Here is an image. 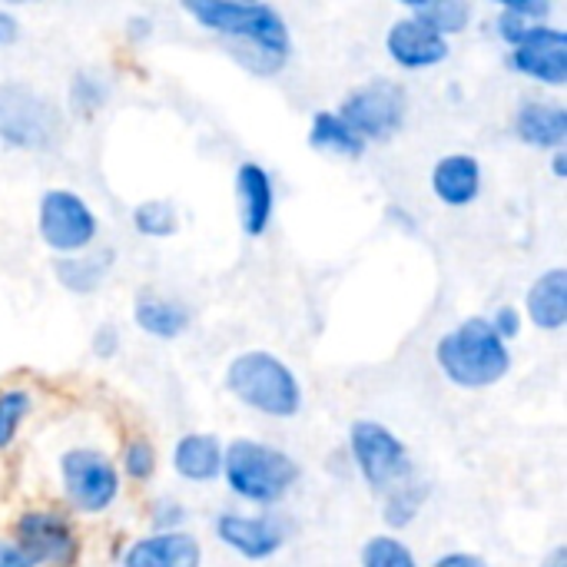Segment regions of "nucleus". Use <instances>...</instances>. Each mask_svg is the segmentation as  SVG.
<instances>
[{"label": "nucleus", "instance_id": "f257e3e1", "mask_svg": "<svg viewBox=\"0 0 567 567\" xmlns=\"http://www.w3.org/2000/svg\"><path fill=\"white\" fill-rule=\"evenodd\" d=\"M183 17L216 37L226 56L252 76H279L292 60V30L286 13L266 0H183Z\"/></svg>", "mask_w": 567, "mask_h": 567}, {"label": "nucleus", "instance_id": "1a4fd4ad", "mask_svg": "<svg viewBox=\"0 0 567 567\" xmlns=\"http://www.w3.org/2000/svg\"><path fill=\"white\" fill-rule=\"evenodd\" d=\"M10 542L33 567H80L83 535L70 512L60 505H27L10 522Z\"/></svg>", "mask_w": 567, "mask_h": 567}, {"label": "nucleus", "instance_id": "ddd939ff", "mask_svg": "<svg viewBox=\"0 0 567 567\" xmlns=\"http://www.w3.org/2000/svg\"><path fill=\"white\" fill-rule=\"evenodd\" d=\"M382 50L389 56V63L402 73H425L442 66L452 56V43L445 37H439L435 30H429L419 17H412L409 10L399 13L382 37Z\"/></svg>", "mask_w": 567, "mask_h": 567}, {"label": "nucleus", "instance_id": "7ed1b4c3", "mask_svg": "<svg viewBox=\"0 0 567 567\" xmlns=\"http://www.w3.org/2000/svg\"><path fill=\"white\" fill-rule=\"evenodd\" d=\"M226 395L269 422H292L306 409V389L299 372L269 349H243L223 369Z\"/></svg>", "mask_w": 567, "mask_h": 567}, {"label": "nucleus", "instance_id": "6ab92c4d", "mask_svg": "<svg viewBox=\"0 0 567 567\" xmlns=\"http://www.w3.org/2000/svg\"><path fill=\"white\" fill-rule=\"evenodd\" d=\"M130 322L153 342H176L193 326V309L179 296H166L156 289H140L130 306Z\"/></svg>", "mask_w": 567, "mask_h": 567}, {"label": "nucleus", "instance_id": "473e14b6", "mask_svg": "<svg viewBox=\"0 0 567 567\" xmlns=\"http://www.w3.org/2000/svg\"><path fill=\"white\" fill-rule=\"evenodd\" d=\"M120 349H123V329L116 322H100L90 332V352H93V359L110 362V359L120 355Z\"/></svg>", "mask_w": 567, "mask_h": 567}, {"label": "nucleus", "instance_id": "aec40b11", "mask_svg": "<svg viewBox=\"0 0 567 567\" xmlns=\"http://www.w3.org/2000/svg\"><path fill=\"white\" fill-rule=\"evenodd\" d=\"M522 316H525V326L538 329V332H565L567 326V269L565 266H548L542 269L528 289H525V299H522Z\"/></svg>", "mask_w": 567, "mask_h": 567}, {"label": "nucleus", "instance_id": "b1692460", "mask_svg": "<svg viewBox=\"0 0 567 567\" xmlns=\"http://www.w3.org/2000/svg\"><path fill=\"white\" fill-rule=\"evenodd\" d=\"M429 502H432V482L419 472L399 482L395 488H389L385 495H379V515H382L385 532L399 535L412 528L425 515Z\"/></svg>", "mask_w": 567, "mask_h": 567}, {"label": "nucleus", "instance_id": "c85d7f7f", "mask_svg": "<svg viewBox=\"0 0 567 567\" xmlns=\"http://www.w3.org/2000/svg\"><path fill=\"white\" fill-rule=\"evenodd\" d=\"M130 226L140 239H150V243H166L179 233L183 219H179V206L173 199H163V196H150V199H140L133 209H130Z\"/></svg>", "mask_w": 567, "mask_h": 567}, {"label": "nucleus", "instance_id": "7c9ffc66", "mask_svg": "<svg viewBox=\"0 0 567 567\" xmlns=\"http://www.w3.org/2000/svg\"><path fill=\"white\" fill-rule=\"evenodd\" d=\"M189 528V505L176 495H156L146 505V532H183Z\"/></svg>", "mask_w": 567, "mask_h": 567}, {"label": "nucleus", "instance_id": "dca6fc26", "mask_svg": "<svg viewBox=\"0 0 567 567\" xmlns=\"http://www.w3.org/2000/svg\"><path fill=\"white\" fill-rule=\"evenodd\" d=\"M508 130L528 150H538V153L567 150L565 100H558L551 93H528V96H522L515 103V110H512Z\"/></svg>", "mask_w": 567, "mask_h": 567}, {"label": "nucleus", "instance_id": "9d476101", "mask_svg": "<svg viewBox=\"0 0 567 567\" xmlns=\"http://www.w3.org/2000/svg\"><path fill=\"white\" fill-rule=\"evenodd\" d=\"M100 213L93 203L70 189V186H50L37 199V239L43 249L53 252V259L76 256L83 249H93L100 243Z\"/></svg>", "mask_w": 567, "mask_h": 567}, {"label": "nucleus", "instance_id": "f8f14e48", "mask_svg": "<svg viewBox=\"0 0 567 567\" xmlns=\"http://www.w3.org/2000/svg\"><path fill=\"white\" fill-rule=\"evenodd\" d=\"M505 66L538 86L542 93H558L567 86V30L558 23L538 27L525 43L505 50Z\"/></svg>", "mask_w": 567, "mask_h": 567}, {"label": "nucleus", "instance_id": "f704fd0d", "mask_svg": "<svg viewBox=\"0 0 567 567\" xmlns=\"http://www.w3.org/2000/svg\"><path fill=\"white\" fill-rule=\"evenodd\" d=\"M429 567H492V561L478 551H468V548H449V551L435 555Z\"/></svg>", "mask_w": 567, "mask_h": 567}, {"label": "nucleus", "instance_id": "4468645a", "mask_svg": "<svg viewBox=\"0 0 567 567\" xmlns=\"http://www.w3.org/2000/svg\"><path fill=\"white\" fill-rule=\"evenodd\" d=\"M233 193H236V219L246 239H262L272 223H276V209H279V189H276V176L256 163V159H243L233 173Z\"/></svg>", "mask_w": 567, "mask_h": 567}, {"label": "nucleus", "instance_id": "cd10ccee", "mask_svg": "<svg viewBox=\"0 0 567 567\" xmlns=\"http://www.w3.org/2000/svg\"><path fill=\"white\" fill-rule=\"evenodd\" d=\"M37 405H40V399L30 385H23V382L0 385V455L20 442Z\"/></svg>", "mask_w": 567, "mask_h": 567}, {"label": "nucleus", "instance_id": "f3484780", "mask_svg": "<svg viewBox=\"0 0 567 567\" xmlns=\"http://www.w3.org/2000/svg\"><path fill=\"white\" fill-rule=\"evenodd\" d=\"M429 189L445 209H468L485 193V166L468 150L442 153L429 169Z\"/></svg>", "mask_w": 567, "mask_h": 567}, {"label": "nucleus", "instance_id": "9b49d317", "mask_svg": "<svg viewBox=\"0 0 567 567\" xmlns=\"http://www.w3.org/2000/svg\"><path fill=\"white\" fill-rule=\"evenodd\" d=\"M213 538L246 565H266L289 545V522L279 512L226 508L213 518Z\"/></svg>", "mask_w": 567, "mask_h": 567}, {"label": "nucleus", "instance_id": "ea45409f", "mask_svg": "<svg viewBox=\"0 0 567 567\" xmlns=\"http://www.w3.org/2000/svg\"><path fill=\"white\" fill-rule=\"evenodd\" d=\"M538 567H567V548L565 545H555L545 551V558L538 561Z\"/></svg>", "mask_w": 567, "mask_h": 567}, {"label": "nucleus", "instance_id": "412c9836", "mask_svg": "<svg viewBox=\"0 0 567 567\" xmlns=\"http://www.w3.org/2000/svg\"><path fill=\"white\" fill-rule=\"evenodd\" d=\"M116 272V249L96 243L93 249H83L76 256L53 259V282L70 292L73 299L96 296Z\"/></svg>", "mask_w": 567, "mask_h": 567}, {"label": "nucleus", "instance_id": "423d86ee", "mask_svg": "<svg viewBox=\"0 0 567 567\" xmlns=\"http://www.w3.org/2000/svg\"><path fill=\"white\" fill-rule=\"evenodd\" d=\"M63 106L27 80H0V146L17 153H53L66 140Z\"/></svg>", "mask_w": 567, "mask_h": 567}, {"label": "nucleus", "instance_id": "2eb2a0df", "mask_svg": "<svg viewBox=\"0 0 567 567\" xmlns=\"http://www.w3.org/2000/svg\"><path fill=\"white\" fill-rule=\"evenodd\" d=\"M120 567H206V545L193 528L143 532L116 551Z\"/></svg>", "mask_w": 567, "mask_h": 567}, {"label": "nucleus", "instance_id": "f03ea898", "mask_svg": "<svg viewBox=\"0 0 567 567\" xmlns=\"http://www.w3.org/2000/svg\"><path fill=\"white\" fill-rule=\"evenodd\" d=\"M219 482L249 512H279L302 485V462L286 445L239 435L223 445Z\"/></svg>", "mask_w": 567, "mask_h": 567}, {"label": "nucleus", "instance_id": "c756f323", "mask_svg": "<svg viewBox=\"0 0 567 567\" xmlns=\"http://www.w3.org/2000/svg\"><path fill=\"white\" fill-rule=\"evenodd\" d=\"M359 567H422V558L402 535L379 532L362 542Z\"/></svg>", "mask_w": 567, "mask_h": 567}, {"label": "nucleus", "instance_id": "a878e982", "mask_svg": "<svg viewBox=\"0 0 567 567\" xmlns=\"http://www.w3.org/2000/svg\"><path fill=\"white\" fill-rule=\"evenodd\" d=\"M409 13L452 43L455 37H465L475 27L478 7L472 0H419L409 7Z\"/></svg>", "mask_w": 567, "mask_h": 567}, {"label": "nucleus", "instance_id": "0eeeda50", "mask_svg": "<svg viewBox=\"0 0 567 567\" xmlns=\"http://www.w3.org/2000/svg\"><path fill=\"white\" fill-rule=\"evenodd\" d=\"M346 458L352 475L379 498L409 475H415V458L409 442L379 419H352L346 429Z\"/></svg>", "mask_w": 567, "mask_h": 567}, {"label": "nucleus", "instance_id": "20e7f679", "mask_svg": "<svg viewBox=\"0 0 567 567\" xmlns=\"http://www.w3.org/2000/svg\"><path fill=\"white\" fill-rule=\"evenodd\" d=\"M432 362L449 385L462 392H485L512 375L515 352L492 332L485 316H465L439 336Z\"/></svg>", "mask_w": 567, "mask_h": 567}, {"label": "nucleus", "instance_id": "bb28decb", "mask_svg": "<svg viewBox=\"0 0 567 567\" xmlns=\"http://www.w3.org/2000/svg\"><path fill=\"white\" fill-rule=\"evenodd\" d=\"M116 472L123 478V485H136L146 488L150 482H156L159 475V449L150 435L143 432H130L120 445H116Z\"/></svg>", "mask_w": 567, "mask_h": 567}, {"label": "nucleus", "instance_id": "5701e85b", "mask_svg": "<svg viewBox=\"0 0 567 567\" xmlns=\"http://www.w3.org/2000/svg\"><path fill=\"white\" fill-rule=\"evenodd\" d=\"M116 80L106 66H80L73 70L70 83H66V96H63V113L66 120H96L110 100H113Z\"/></svg>", "mask_w": 567, "mask_h": 567}, {"label": "nucleus", "instance_id": "393cba45", "mask_svg": "<svg viewBox=\"0 0 567 567\" xmlns=\"http://www.w3.org/2000/svg\"><path fill=\"white\" fill-rule=\"evenodd\" d=\"M558 7L551 0H508L492 17V33L505 43V50L525 43L538 27L555 23Z\"/></svg>", "mask_w": 567, "mask_h": 567}, {"label": "nucleus", "instance_id": "e433bc0d", "mask_svg": "<svg viewBox=\"0 0 567 567\" xmlns=\"http://www.w3.org/2000/svg\"><path fill=\"white\" fill-rule=\"evenodd\" d=\"M0 567H33L30 558L10 542V535H0Z\"/></svg>", "mask_w": 567, "mask_h": 567}, {"label": "nucleus", "instance_id": "58836bf2", "mask_svg": "<svg viewBox=\"0 0 567 567\" xmlns=\"http://www.w3.org/2000/svg\"><path fill=\"white\" fill-rule=\"evenodd\" d=\"M548 169H551V176H555L558 183H565L567 179V150H555V153H548Z\"/></svg>", "mask_w": 567, "mask_h": 567}, {"label": "nucleus", "instance_id": "a211bd4d", "mask_svg": "<svg viewBox=\"0 0 567 567\" xmlns=\"http://www.w3.org/2000/svg\"><path fill=\"white\" fill-rule=\"evenodd\" d=\"M223 439L213 432H183L169 449L173 475L189 488H213L223 475Z\"/></svg>", "mask_w": 567, "mask_h": 567}, {"label": "nucleus", "instance_id": "4be33fe9", "mask_svg": "<svg viewBox=\"0 0 567 567\" xmlns=\"http://www.w3.org/2000/svg\"><path fill=\"white\" fill-rule=\"evenodd\" d=\"M309 150L326 156V159H342V163H359L365 159L369 146L359 140V133L332 110H316L312 120H309Z\"/></svg>", "mask_w": 567, "mask_h": 567}, {"label": "nucleus", "instance_id": "4c0bfd02", "mask_svg": "<svg viewBox=\"0 0 567 567\" xmlns=\"http://www.w3.org/2000/svg\"><path fill=\"white\" fill-rule=\"evenodd\" d=\"M385 219H389L392 226H399L402 233H419V223H415L412 216H405V209H399V206H389V209H385Z\"/></svg>", "mask_w": 567, "mask_h": 567}, {"label": "nucleus", "instance_id": "2f4dec72", "mask_svg": "<svg viewBox=\"0 0 567 567\" xmlns=\"http://www.w3.org/2000/svg\"><path fill=\"white\" fill-rule=\"evenodd\" d=\"M485 319H488L492 332H495L502 342H508V346H512V342H518V339H522V332L528 329V326H525V316H522V309H518L515 302H502V306H495Z\"/></svg>", "mask_w": 567, "mask_h": 567}, {"label": "nucleus", "instance_id": "c9c22d12", "mask_svg": "<svg viewBox=\"0 0 567 567\" xmlns=\"http://www.w3.org/2000/svg\"><path fill=\"white\" fill-rule=\"evenodd\" d=\"M20 33H23L20 17H17L10 7H0V50H3V47H13V43L20 40Z\"/></svg>", "mask_w": 567, "mask_h": 567}, {"label": "nucleus", "instance_id": "39448f33", "mask_svg": "<svg viewBox=\"0 0 567 567\" xmlns=\"http://www.w3.org/2000/svg\"><path fill=\"white\" fill-rule=\"evenodd\" d=\"M60 508L73 518H106L123 498V478L113 452L96 442L63 445L53 458Z\"/></svg>", "mask_w": 567, "mask_h": 567}, {"label": "nucleus", "instance_id": "72a5a7b5", "mask_svg": "<svg viewBox=\"0 0 567 567\" xmlns=\"http://www.w3.org/2000/svg\"><path fill=\"white\" fill-rule=\"evenodd\" d=\"M153 33H156V20H153V13L136 10V13H130V17H126V23H123V37H126L133 47L150 43V40H153Z\"/></svg>", "mask_w": 567, "mask_h": 567}, {"label": "nucleus", "instance_id": "6e6552de", "mask_svg": "<svg viewBox=\"0 0 567 567\" xmlns=\"http://www.w3.org/2000/svg\"><path fill=\"white\" fill-rule=\"evenodd\" d=\"M336 113L359 133L365 146L392 143L412 120V93L395 76H369L346 90Z\"/></svg>", "mask_w": 567, "mask_h": 567}]
</instances>
